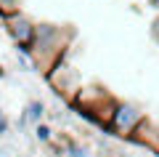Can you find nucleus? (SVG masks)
<instances>
[{
	"instance_id": "nucleus-6",
	"label": "nucleus",
	"mask_w": 159,
	"mask_h": 157,
	"mask_svg": "<svg viewBox=\"0 0 159 157\" xmlns=\"http://www.w3.org/2000/svg\"><path fill=\"white\" fill-rule=\"evenodd\" d=\"M130 141H135V144L146 146V149H151V152H159V128H154L151 120L146 117L141 125H138V130L133 133Z\"/></svg>"
},
{
	"instance_id": "nucleus-1",
	"label": "nucleus",
	"mask_w": 159,
	"mask_h": 157,
	"mask_svg": "<svg viewBox=\"0 0 159 157\" xmlns=\"http://www.w3.org/2000/svg\"><path fill=\"white\" fill-rule=\"evenodd\" d=\"M74 40V29L58 27L51 22H40L37 32H34V43H32V59L34 67L40 72L53 69V64L69 51V43Z\"/></svg>"
},
{
	"instance_id": "nucleus-11",
	"label": "nucleus",
	"mask_w": 159,
	"mask_h": 157,
	"mask_svg": "<svg viewBox=\"0 0 159 157\" xmlns=\"http://www.w3.org/2000/svg\"><path fill=\"white\" fill-rule=\"evenodd\" d=\"M6 133H11V120L6 115H0V136H6Z\"/></svg>"
},
{
	"instance_id": "nucleus-4",
	"label": "nucleus",
	"mask_w": 159,
	"mask_h": 157,
	"mask_svg": "<svg viewBox=\"0 0 159 157\" xmlns=\"http://www.w3.org/2000/svg\"><path fill=\"white\" fill-rule=\"evenodd\" d=\"M3 27H6L8 37L16 45L19 53L32 56V43H34V32H37V22H32L24 11H16V13L3 19Z\"/></svg>"
},
{
	"instance_id": "nucleus-2",
	"label": "nucleus",
	"mask_w": 159,
	"mask_h": 157,
	"mask_svg": "<svg viewBox=\"0 0 159 157\" xmlns=\"http://www.w3.org/2000/svg\"><path fill=\"white\" fill-rule=\"evenodd\" d=\"M146 120V112H143L138 104L133 101H114L111 117L106 123V133L114 136V139H133V133L138 130V125Z\"/></svg>"
},
{
	"instance_id": "nucleus-14",
	"label": "nucleus",
	"mask_w": 159,
	"mask_h": 157,
	"mask_svg": "<svg viewBox=\"0 0 159 157\" xmlns=\"http://www.w3.org/2000/svg\"><path fill=\"white\" fill-rule=\"evenodd\" d=\"M154 155H157V157H159V152H154Z\"/></svg>"
},
{
	"instance_id": "nucleus-5",
	"label": "nucleus",
	"mask_w": 159,
	"mask_h": 157,
	"mask_svg": "<svg viewBox=\"0 0 159 157\" xmlns=\"http://www.w3.org/2000/svg\"><path fill=\"white\" fill-rule=\"evenodd\" d=\"M45 101L43 99H29L27 104H24L21 109V117H19V130H24L27 133V128H34L37 123H43V117H45Z\"/></svg>"
},
{
	"instance_id": "nucleus-3",
	"label": "nucleus",
	"mask_w": 159,
	"mask_h": 157,
	"mask_svg": "<svg viewBox=\"0 0 159 157\" xmlns=\"http://www.w3.org/2000/svg\"><path fill=\"white\" fill-rule=\"evenodd\" d=\"M45 77H48V83H51V88L56 91L58 96H66V99H74V96L80 93V88H82V80H80L77 67L69 64V51L53 64V69L45 72Z\"/></svg>"
},
{
	"instance_id": "nucleus-8",
	"label": "nucleus",
	"mask_w": 159,
	"mask_h": 157,
	"mask_svg": "<svg viewBox=\"0 0 159 157\" xmlns=\"http://www.w3.org/2000/svg\"><path fill=\"white\" fill-rule=\"evenodd\" d=\"M34 139H37L40 144H51V141L56 139V130H53L48 123H37L34 125Z\"/></svg>"
},
{
	"instance_id": "nucleus-13",
	"label": "nucleus",
	"mask_w": 159,
	"mask_h": 157,
	"mask_svg": "<svg viewBox=\"0 0 159 157\" xmlns=\"http://www.w3.org/2000/svg\"><path fill=\"white\" fill-rule=\"evenodd\" d=\"M3 77H8V72H6V67H0V80Z\"/></svg>"
},
{
	"instance_id": "nucleus-15",
	"label": "nucleus",
	"mask_w": 159,
	"mask_h": 157,
	"mask_svg": "<svg viewBox=\"0 0 159 157\" xmlns=\"http://www.w3.org/2000/svg\"><path fill=\"white\" fill-rule=\"evenodd\" d=\"M0 115H3V109H0Z\"/></svg>"
},
{
	"instance_id": "nucleus-10",
	"label": "nucleus",
	"mask_w": 159,
	"mask_h": 157,
	"mask_svg": "<svg viewBox=\"0 0 159 157\" xmlns=\"http://www.w3.org/2000/svg\"><path fill=\"white\" fill-rule=\"evenodd\" d=\"M148 35H151V40L159 45V13L154 16V22H151V27H148Z\"/></svg>"
},
{
	"instance_id": "nucleus-9",
	"label": "nucleus",
	"mask_w": 159,
	"mask_h": 157,
	"mask_svg": "<svg viewBox=\"0 0 159 157\" xmlns=\"http://www.w3.org/2000/svg\"><path fill=\"white\" fill-rule=\"evenodd\" d=\"M16 11H21V0H0V19L11 16Z\"/></svg>"
},
{
	"instance_id": "nucleus-7",
	"label": "nucleus",
	"mask_w": 159,
	"mask_h": 157,
	"mask_svg": "<svg viewBox=\"0 0 159 157\" xmlns=\"http://www.w3.org/2000/svg\"><path fill=\"white\" fill-rule=\"evenodd\" d=\"M64 157H98V152L93 149L90 144H85V141H72V139H69Z\"/></svg>"
},
{
	"instance_id": "nucleus-12",
	"label": "nucleus",
	"mask_w": 159,
	"mask_h": 157,
	"mask_svg": "<svg viewBox=\"0 0 159 157\" xmlns=\"http://www.w3.org/2000/svg\"><path fill=\"white\" fill-rule=\"evenodd\" d=\"M146 3H148V6H151V8H154V11H157V13H159V0H146Z\"/></svg>"
}]
</instances>
